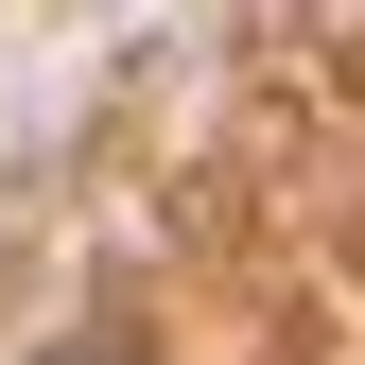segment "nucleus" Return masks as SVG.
Returning a JSON list of instances; mask_svg holds the SVG:
<instances>
[{"mask_svg": "<svg viewBox=\"0 0 365 365\" xmlns=\"http://www.w3.org/2000/svg\"><path fill=\"white\" fill-rule=\"evenodd\" d=\"M53 365H122V348H105V331H70V348H53Z\"/></svg>", "mask_w": 365, "mask_h": 365, "instance_id": "f257e3e1", "label": "nucleus"}]
</instances>
